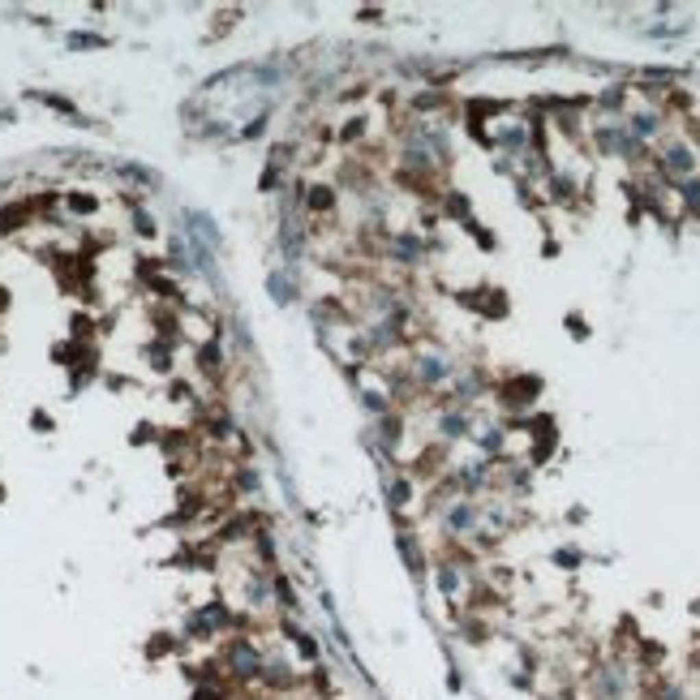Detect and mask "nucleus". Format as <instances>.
Wrapping results in <instances>:
<instances>
[{"mask_svg": "<svg viewBox=\"0 0 700 700\" xmlns=\"http://www.w3.org/2000/svg\"><path fill=\"white\" fill-rule=\"evenodd\" d=\"M335 206V193L327 185H314V193H309V210H331Z\"/></svg>", "mask_w": 700, "mask_h": 700, "instance_id": "f03ea898", "label": "nucleus"}, {"mask_svg": "<svg viewBox=\"0 0 700 700\" xmlns=\"http://www.w3.org/2000/svg\"><path fill=\"white\" fill-rule=\"evenodd\" d=\"M69 43H73V47H99L104 39H95V35H73Z\"/></svg>", "mask_w": 700, "mask_h": 700, "instance_id": "0eeeda50", "label": "nucleus"}, {"mask_svg": "<svg viewBox=\"0 0 700 700\" xmlns=\"http://www.w3.org/2000/svg\"><path fill=\"white\" fill-rule=\"evenodd\" d=\"M671 168L688 172V168H692V151H683V146H671Z\"/></svg>", "mask_w": 700, "mask_h": 700, "instance_id": "7ed1b4c3", "label": "nucleus"}, {"mask_svg": "<svg viewBox=\"0 0 700 700\" xmlns=\"http://www.w3.org/2000/svg\"><path fill=\"white\" fill-rule=\"evenodd\" d=\"M69 206L73 210H95V198H86V193H69Z\"/></svg>", "mask_w": 700, "mask_h": 700, "instance_id": "423d86ee", "label": "nucleus"}, {"mask_svg": "<svg viewBox=\"0 0 700 700\" xmlns=\"http://www.w3.org/2000/svg\"><path fill=\"white\" fill-rule=\"evenodd\" d=\"M198 357H202V370H206V374H215V370H219V348H215V344H206Z\"/></svg>", "mask_w": 700, "mask_h": 700, "instance_id": "20e7f679", "label": "nucleus"}, {"mask_svg": "<svg viewBox=\"0 0 700 700\" xmlns=\"http://www.w3.org/2000/svg\"><path fill=\"white\" fill-rule=\"evenodd\" d=\"M9 305V297H5V288H0V309H5Z\"/></svg>", "mask_w": 700, "mask_h": 700, "instance_id": "6e6552de", "label": "nucleus"}, {"mask_svg": "<svg viewBox=\"0 0 700 700\" xmlns=\"http://www.w3.org/2000/svg\"><path fill=\"white\" fill-rule=\"evenodd\" d=\"M22 224H26V206H9V210H0V232H18Z\"/></svg>", "mask_w": 700, "mask_h": 700, "instance_id": "f257e3e1", "label": "nucleus"}, {"mask_svg": "<svg viewBox=\"0 0 700 700\" xmlns=\"http://www.w3.org/2000/svg\"><path fill=\"white\" fill-rule=\"evenodd\" d=\"M168 649H172V640H164V636H155L151 644H146V653H151V657H164Z\"/></svg>", "mask_w": 700, "mask_h": 700, "instance_id": "39448f33", "label": "nucleus"}]
</instances>
